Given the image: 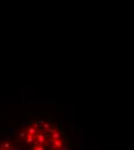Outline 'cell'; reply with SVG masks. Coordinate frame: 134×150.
<instances>
[{
	"instance_id": "obj_1",
	"label": "cell",
	"mask_w": 134,
	"mask_h": 150,
	"mask_svg": "<svg viewBox=\"0 0 134 150\" xmlns=\"http://www.w3.org/2000/svg\"><path fill=\"white\" fill-rule=\"evenodd\" d=\"M18 142L26 148L35 150H61L68 148L65 133L52 122L36 120L21 127Z\"/></svg>"
}]
</instances>
